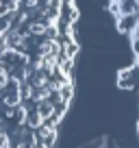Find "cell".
Returning <instances> with one entry per match:
<instances>
[{
    "mask_svg": "<svg viewBox=\"0 0 139 148\" xmlns=\"http://www.w3.org/2000/svg\"><path fill=\"white\" fill-rule=\"evenodd\" d=\"M39 50H42V57H59L61 46L55 42V39H46V42H42Z\"/></svg>",
    "mask_w": 139,
    "mask_h": 148,
    "instance_id": "6da1fadb",
    "label": "cell"
},
{
    "mask_svg": "<svg viewBox=\"0 0 139 148\" xmlns=\"http://www.w3.org/2000/svg\"><path fill=\"white\" fill-rule=\"evenodd\" d=\"M37 116L42 118V122L50 120V118L55 116V105H52L50 100H44V102H37Z\"/></svg>",
    "mask_w": 139,
    "mask_h": 148,
    "instance_id": "7a4b0ae2",
    "label": "cell"
},
{
    "mask_svg": "<svg viewBox=\"0 0 139 148\" xmlns=\"http://www.w3.org/2000/svg\"><path fill=\"white\" fill-rule=\"evenodd\" d=\"M48 85H50L48 74L42 72V70H37V72H35V79H33V87L35 89H44V87H48Z\"/></svg>",
    "mask_w": 139,
    "mask_h": 148,
    "instance_id": "3957f363",
    "label": "cell"
},
{
    "mask_svg": "<svg viewBox=\"0 0 139 148\" xmlns=\"http://www.w3.org/2000/svg\"><path fill=\"white\" fill-rule=\"evenodd\" d=\"M9 81H11V74H9V70L5 68V63L0 61V89H5L7 85H9Z\"/></svg>",
    "mask_w": 139,
    "mask_h": 148,
    "instance_id": "277c9868",
    "label": "cell"
},
{
    "mask_svg": "<svg viewBox=\"0 0 139 148\" xmlns=\"http://www.w3.org/2000/svg\"><path fill=\"white\" fill-rule=\"evenodd\" d=\"M46 31H48L46 22H33L31 26H28V33H31V35H44Z\"/></svg>",
    "mask_w": 139,
    "mask_h": 148,
    "instance_id": "5b68a950",
    "label": "cell"
},
{
    "mask_svg": "<svg viewBox=\"0 0 139 148\" xmlns=\"http://www.w3.org/2000/svg\"><path fill=\"white\" fill-rule=\"evenodd\" d=\"M33 96H35V87H33V85H22L20 83V98L26 100V98H33Z\"/></svg>",
    "mask_w": 139,
    "mask_h": 148,
    "instance_id": "8992f818",
    "label": "cell"
},
{
    "mask_svg": "<svg viewBox=\"0 0 139 148\" xmlns=\"http://www.w3.org/2000/svg\"><path fill=\"white\" fill-rule=\"evenodd\" d=\"M50 96H52V92H50V87H44V89H37L35 92V100L37 102H44V100H50Z\"/></svg>",
    "mask_w": 139,
    "mask_h": 148,
    "instance_id": "52a82bcc",
    "label": "cell"
},
{
    "mask_svg": "<svg viewBox=\"0 0 139 148\" xmlns=\"http://www.w3.org/2000/svg\"><path fill=\"white\" fill-rule=\"evenodd\" d=\"M0 148H11V137L5 131H0Z\"/></svg>",
    "mask_w": 139,
    "mask_h": 148,
    "instance_id": "ba28073f",
    "label": "cell"
},
{
    "mask_svg": "<svg viewBox=\"0 0 139 148\" xmlns=\"http://www.w3.org/2000/svg\"><path fill=\"white\" fill-rule=\"evenodd\" d=\"M42 7V0H26V9L28 11H37Z\"/></svg>",
    "mask_w": 139,
    "mask_h": 148,
    "instance_id": "9c48e42d",
    "label": "cell"
},
{
    "mask_svg": "<svg viewBox=\"0 0 139 148\" xmlns=\"http://www.w3.org/2000/svg\"><path fill=\"white\" fill-rule=\"evenodd\" d=\"M0 15H9V13H7V5L2 2V0H0Z\"/></svg>",
    "mask_w": 139,
    "mask_h": 148,
    "instance_id": "30bf717a",
    "label": "cell"
}]
</instances>
